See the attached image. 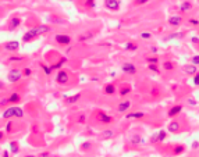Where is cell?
I'll use <instances>...</instances> for the list:
<instances>
[{"instance_id": "d6986e66", "label": "cell", "mask_w": 199, "mask_h": 157, "mask_svg": "<svg viewBox=\"0 0 199 157\" xmlns=\"http://www.w3.org/2000/svg\"><path fill=\"white\" fill-rule=\"evenodd\" d=\"M124 49L128 50V52H135L136 49H138V45H136L135 42H128V43H125Z\"/></svg>"}, {"instance_id": "3957f363", "label": "cell", "mask_w": 199, "mask_h": 157, "mask_svg": "<svg viewBox=\"0 0 199 157\" xmlns=\"http://www.w3.org/2000/svg\"><path fill=\"white\" fill-rule=\"evenodd\" d=\"M22 71L21 70H18V68H13V70H10L8 71V74H7V79H8V82H11V84H16V82H18L20 79L22 78Z\"/></svg>"}, {"instance_id": "c3c4849f", "label": "cell", "mask_w": 199, "mask_h": 157, "mask_svg": "<svg viewBox=\"0 0 199 157\" xmlns=\"http://www.w3.org/2000/svg\"><path fill=\"white\" fill-rule=\"evenodd\" d=\"M3 157H8V152H4L3 153Z\"/></svg>"}, {"instance_id": "60d3db41", "label": "cell", "mask_w": 199, "mask_h": 157, "mask_svg": "<svg viewBox=\"0 0 199 157\" xmlns=\"http://www.w3.org/2000/svg\"><path fill=\"white\" fill-rule=\"evenodd\" d=\"M38 157H55L53 154H50V153H40Z\"/></svg>"}, {"instance_id": "4dcf8cb0", "label": "cell", "mask_w": 199, "mask_h": 157, "mask_svg": "<svg viewBox=\"0 0 199 157\" xmlns=\"http://www.w3.org/2000/svg\"><path fill=\"white\" fill-rule=\"evenodd\" d=\"M85 6H87V7H89V8H93V7H95V0H87Z\"/></svg>"}, {"instance_id": "6da1fadb", "label": "cell", "mask_w": 199, "mask_h": 157, "mask_svg": "<svg viewBox=\"0 0 199 157\" xmlns=\"http://www.w3.org/2000/svg\"><path fill=\"white\" fill-rule=\"evenodd\" d=\"M50 29H52V28H50L49 25H38V27H33V28H31L29 31L25 32V35L22 36V42H24V43H28V42L33 40L35 38H38L40 35L48 33Z\"/></svg>"}, {"instance_id": "7dc6e473", "label": "cell", "mask_w": 199, "mask_h": 157, "mask_svg": "<svg viewBox=\"0 0 199 157\" xmlns=\"http://www.w3.org/2000/svg\"><path fill=\"white\" fill-rule=\"evenodd\" d=\"M3 138H4V134H3V132H1V131H0V141H1V139H3Z\"/></svg>"}, {"instance_id": "484cf974", "label": "cell", "mask_w": 199, "mask_h": 157, "mask_svg": "<svg viewBox=\"0 0 199 157\" xmlns=\"http://www.w3.org/2000/svg\"><path fill=\"white\" fill-rule=\"evenodd\" d=\"M163 68L166 71H171V70H174V64L171 63V61H164L163 63Z\"/></svg>"}, {"instance_id": "1f68e13d", "label": "cell", "mask_w": 199, "mask_h": 157, "mask_svg": "<svg viewBox=\"0 0 199 157\" xmlns=\"http://www.w3.org/2000/svg\"><path fill=\"white\" fill-rule=\"evenodd\" d=\"M102 135H103V138H112L113 135H114V132L113 131H104Z\"/></svg>"}, {"instance_id": "d6a6232c", "label": "cell", "mask_w": 199, "mask_h": 157, "mask_svg": "<svg viewBox=\"0 0 199 157\" xmlns=\"http://www.w3.org/2000/svg\"><path fill=\"white\" fill-rule=\"evenodd\" d=\"M43 71H45V74H46V75H50V74H52V67H48V65H43Z\"/></svg>"}, {"instance_id": "bcb514c9", "label": "cell", "mask_w": 199, "mask_h": 157, "mask_svg": "<svg viewBox=\"0 0 199 157\" xmlns=\"http://www.w3.org/2000/svg\"><path fill=\"white\" fill-rule=\"evenodd\" d=\"M188 102L191 103L192 106H195V104H196V102H195V100H194V99H189V100H188Z\"/></svg>"}, {"instance_id": "f1b7e54d", "label": "cell", "mask_w": 199, "mask_h": 157, "mask_svg": "<svg viewBox=\"0 0 199 157\" xmlns=\"http://www.w3.org/2000/svg\"><path fill=\"white\" fill-rule=\"evenodd\" d=\"M22 74H24V77H29V75L32 74V70L29 68V67H25L24 71H22Z\"/></svg>"}, {"instance_id": "277c9868", "label": "cell", "mask_w": 199, "mask_h": 157, "mask_svg": "<svg viewBox=\"0 0 199 157\" xmlns=\"http://www.w3.org/2000/svg\"><path fill=\"white\" fill-rule=\"evenodd\" d=\"M68 79H70V75H68V72L67 71H59L56 75V82L57 84H60V85H65L67 82H68Z\"/></svg>"}, {"instance_id": "ab89813d", "label": "cell", "mask_w": 199, "mask_h": 157, "mask_svg": "<svg viewBox=\"0 0 199 157\" xmlns=\"http://www.w3.org/2000/svg\"><path fill=\"white\" fill-rule=\"evenodd\" d=\"M183 35H184V33H181V32H180V33H173L168 39H173V38H183Z\"/></svg>"}, {"instance_id": "603a6c76", "label": "cell", "mask_w": 199, "mask_h": 157, "mask_svg": "<svg viewBox=\"0 0 199 157\" xmlns=\"http://www.w3.org/2000/svg\"><path fill=\"white\" fill-rule=\"evenodd\" d=\"M141 142H143V139H142V138H141V136H139V135H138V134H136V135H134V136L131 138V143H132L134 146H135V145H139Z\"/></svg>"}, {"instance_id": "ac0fdd59", "label": "cell", "mask_w": 199, "mask_h": 157, "mask_svg": "<svg viewBox=\"0 0 199 157\" xmlns=\"http://www.w3.org/2000/svg\"><path fill=\"white\" fill-rule=\"evenodd\" d=\"M20 100H21V97L18 93H11L7 97V103H18Z\"/></svg>"}, {"instance_id": "4316f807", "label": "cell", "mask_w": 199, "mask_h": 157, "mask_svg": "<svg viewBox=\"0 0 199 157\" xmlns=\"http://www.w3.org/2000/svg\"><path fill=\"white\" fill-rule=\"evenodd\" d=\"M129 92H131V86H124V88H121V90H120V94H121V96H125V94H128L129 93Z\"/></svg>"}, {"instance_id": "b9f144b4", "label": "cell", "mask_w": 199, "mask_h": 157, "mask_svg": "<svg viewBox=\"0 0 199 157\" xmlns=\"http://www.w3.org/2000/svg\"><path fill=\"white\" fill-rule=\"evenodd\" d=\"M88 147H91V143H88V142H85V143H82V149L87 150Z\"/></svg>"}, {"instance_id": "44dd1931", "label": "cell", "mask_w": 199, "mask_h": 157, "mask_svg": "<svg viewBox=\"0 0 199 157\" xmlns=\"http://www.w3.org/2000/svg\"><path fill=\"white\" fill-rule=\"evenodd\" d=\"M80 97H81V94H74V96H70V97H65V103H68V104H72V103H75V102H78L80 100Z\"/></svg>"}, {"instance_id": "f907efd6", "label": "cell", "mask_w": 199, "mask_h": 157, "mask_svg": "<svg viewBox=\"0 0 199 157\" xmlns=\"http://www.w3.org/2000/svg\"><path fill=\"white\" fill-rule=\"evenodd\" d=\"M1 86H3V85H1V82H0V88H1Z\"/></svg>"}, {"instance_id": "74e56055", "label": "cell", "mask_w": 199, "mask_h": 157, "mask_svg": "<svg viewBox=\"0 0 199 157\" xmlns=\"http://www.w3.org/2000/svg\"><path fill=\"white\" fill-rule=\"evenodd\" d=\"M194 84H195V85H199V72H196V74L194 75Z\"/></svg>"}, {"instance_id": "f35d334b", "label": "cell", "mask_w": 199, "mask_h": 157, "mask_svg": "<svg viewBox=\"0 0 199 157\" xmlns=\"http://www.w3.org/2000/svg\"><path fill=\"white\" fill-rule=\"evenodd\" d=\"M141 36H142V39H149L152 35L149 33V32H142V35H141Z\"/></svg>"}, {"instance_id": "4fadbf2b", "label": "cell", "mask_w": 199, "mask_h": 157, "mask_svg": "<svg viewBox=\"0 0 199 157\" xmlns=\"http://www.w3.org/2000/svg\"><path fill=\"white\" fill-rule=\"evenodd\" d=\"M21 25V18L20 17H13L11 20H10V25H8V28L11 29V31H14L16 28H18Z\"/></svg>"}, {"instance_id": "f6af8a7d", "label": "cell", "mask_w": 199, "mask_h": 157, "mask_svg": "<svg viewBox=\"0 0 199 157\" xmlns=\"http://www.w3.org/2000/svg\"><path fill=\"white\" fill-rule=\"evenodd\" d=\"M11 124H13V122H8V124H7V126H6V129H7V132H10V131H11Z\"/></svg>"}, {"instance_id": "e0dca14e", "label": "cell", "mask_w": 199, "mask_h": 157, "mask_svg": "<svg viewBox=\"0 0 199 157\" xmlns=\"http://www.w3.org/2000/svg\"><path fill=\"white\" fill-rule=\"evenodd\" d=\"M191 8H192V4L189 1H183L181 6H180V11H181V13H187V11H189Z\"/></svg>"}, {"instance_id": "e575fe53", "label": "cell", "mask_w": 199, "mask_h": 157, "mask_svg": "<svg viewBox=\"0 0 199 157\" xmlns=\"http://www.w3.org/2000/svg\"><path fill=\"white\" fill-rule=\"evenodd\" d=\"M10 61H13V63H18V61H22V57H17V56H14V57H10Z\"/></svg>"}, {"instance_id": "7bdbcfd3", "label": "cell", "mask_w": 199, "mask_h": 157, "mask_svg": "<svg viewBox=\"0 0 199 157\" xmlns=\"http://www.w3.org/2000/svg\"><path fill=\"white\" fill-rule=\"evenodd\" d=\"M192 147H194V149H198V147H199V142H194V143H192Z\"/></svg>"}, {"instance_id": "2e32d148", "label": "cell", "mask_w": 199, "mask_h": 157, "mask_svg": "<svg viewBox=\"0 0 199 157\" xmlns=\"http://www.w3.org/2000/svg\"><path fill=\"white\" fill-rule=\"evenodd\" d=\"M143 117H145V113H142V111H135V113H129V114H127L128 120H129V118L138 120V118H143Z\"/></svg>"}, {"instance_id": "5bb4252c", "label": "cell", "mask_w": 199, "mask_h": 157, "mask_svg": "<svg viewBox=\"0 0 199 157\" xmlns=\"http://www.w3.org/2000/svg\"><path fill=\"white\" fill-rule=\"evenodd\" d=\"M181 22H183V17L181 16H171L168 18V24L173 25V27H178Z\"/></svg>"}, {"instance_id": "d590c367", "label": "cell", "mask_w": 199, "mask_h": 157, "mask_svg": "<svg viewBox=\"0 0 199 157\" xmlns=\"http://www.w3.org/2000/svg\"><path fill=\"white\" fill-rule=\"evenodd\" d=\"M149 70H151V71H155V72H159L157 64H149Z\"/></svg>"}, {"instance_id": "7c38bea8", "label": "cell", "mask_w": 199, "mask_h": 157, "mask_svg": "<svg viewBox=\"0 0 199 157\" xmlns=\"http://www.w3.org/2000/svg\"><path fill=\"white\" fill-rule=\"evenodd\" d=\"M18 47H20V43L17 40H11V42H7L4 45V49L8 52H16V50H18Z\"/></svg>"}, {"instance_id": "5b68a950", "label": "cell", "mask_w": 199, "mask_h": 157, "mask_svg": "<svg viewBox=\"0 0 199 157\" xmlns=\"http://www.w3.org/2000/svg\"><path fill=\"white\" fill-rule=\"evenodd\" d=\"M55 40H56L59 45H61V46H67L71 42V36L70 35H64V33H59V35L55 36Z\"/></svg>"}, {"instance_id": "7402d4cb", "label": "cell", "mask_w": 199, "mask_h": 157, "mask_svg": "<svg viewBox=\"0 0 199 157\" xmlns=\"http://www.w3.org/2000/svg\"><path fill=\"white\" fill-rule=\"evenodd\" d=\"M10 152H11L13 154H17V153L20 152V147H18V143H17V142H11V143H10Z\"/></svg>"}, {"instance_id": "681fc988", "label": "cell", "mask_w": 199, "mask_h": 157, "mask_svg": "<svg viewBox=\"0 0 199 157\" xmlns=\"http://www.w3.org/2000/svg\"><path fill=\"white\" fill-rule=\"evenodd\" d=\"M25 157H35V156H32V154H28V156H25Z\"/></svg>"}, {"instance_id": "8d00e7d4", "label": "cell", "mask_w": 199, "mask_h": 157, "mask_svg": "<svg viewBox=\"0 0 199 157\" xmlns=\"http://www.w3.org/2000/svg\"><path fill=\"white\" fill-rule=\"evenodd\" d=\"M149 0H134V3H135L136 6H142V4H146Z\"/></svg>"}, {"instance_id": "7a4b0ae2", "label": "cell", "mask_w": 199, "mask_h": 157, "mask_svg": "<svg viewBox=\"0 0 199 157\" xmlns=\"http://www.w3.org/2000/svg\"><path fill=\"white\" fill-rule=\"evenodd\" d=\"M22 118L24 117V110L21 109V107H17V106H13V107H8L6 110L3 111V114H1V118H4V120H7V118Z\"/></svg>"}, {"instance_id": "ffe728a7", "label": "cell", "mask_w": 199, "mask_h": 157, "mask_svg": "<svg viewBox=\"0 0 199 157\" xmlns=\"http://www.w3.org/2000/svg\"><path fill=\"white\" fill-rule=\"evenodd\" d=\"M116 92V86L113 85V84H107L106 86H104V93L106 94H113Z\"/></svg>"}, {"instance_id": "8fae6325", "label": "cell", "mask_w": 199, "mask_h": 157, "mask_svg": "<svg viewBox=\"0 0 199 157\" xmlns=\"http://www.w3.org/2000/svg\"><path fill=\"white\" fill-rule=\"evenodd\" d=\"M181 110H183V106H181V104H175V106H173V107L168 110L167 116L168 117H175V116H178V114L181 113Z\"/></svg>"}, {"instance_id": "8992f818", "label": "cell", "mask_w": 199, "mask_h": 157, "mask_svg": "<svg viewBox=\"0 0 199 157\" xmlns=\"http://www.w3.org/2000/svg\"><path fill=\"white\" fill-rule=\"evenodd\" d=\"M97 120L100 121V124H112L113 120L114 118L112 116H109L107 113H104V111H97Z\"/></svg>"}, {"instance_id": "9a60e30c", "label": "cell", "mask_w": 199, "mask_h": 157, "mask_svg": "<svg viewBox=\"0 0 199 157\" xmlns=\"http://www.w3.org/2000/svg\"><path fill=\"white\" fill-rule=\"evenodd\" d=\"M167 131L168 132H171V134H175V132H178L180 131V122L178 121H171L167 126Z\"/></svg>"}, {"instance_id": "9c48e42d", "label": "cell", "mask_w": 199, "mask_h": 157, "mask_svg": "<svg viewBox=\"0 0 199 157\" xmlns=\"http://www.w3.org/2000/svg\"><path fill=\"white\" fill-rule=\"evenodd\" d=\"M183 70L185 74H188V75H195L196 72H198V68H196V65H194V64H185L183 67Z\"/></svg>"}, {"instance_id": "836d02e7", "label": "cell", "mask_w": 199, "mask_h": 157, "mask_svg": "<svg viewBox=\"0 0 199 157\" xmlns=\"http://www.w3.org/2000/svg\"><path fill=\"white\" fill-rule=\"evenodd\" d=\"M191 61L194 65H199V56H194L191 58Z\"/></svg>"}, {"instance_id": "f546056e", "label": "cell", "mask_w": 199, "mask_h": 157, "mask_svg": "<svg viewBox=\"0 0 199 157\" xmlns=\"http://www.w3.org/2000/svg\"><path fill=\"white\" fill-rule=\"evenodd\" d=\"M159 58L157 57H148V63L149 64H157Z\"/></svg>"}, {"instance_id": "cb8c5ba5", "label": "cell", "mask_w": 199, "mask_h": 157, "mask_svg": "<svg viewBox=\"0 0 199 157\" xmlns=\"http://www.w3.org/2000/svg\"><path fill=\"white\" fill-rule=\"evenodd\" d=\"M156 135H157V142L166 141V138H167V132L166 131H159Z\"/></svg>"}, {"instance_id": "30bf717a", "label": "cell", "mask_w": 199, "mask_h": 157, "mask_svg": "<svg viewBox=\"0 0 199 157\" xmlns=\"http://www.w3.org/2000/svg\"><path fill=\"white\" fill-rule=\"evenodd\" d=\"M123 71L125 72V74H136V67L134 65V64H131V63H125V64H123Z\"/></svg>"}, {"instance_id": "52a82bcc", "label": "cell", "mask_w": 199, "mask_h": 157, "mask_svg": "<svg viewBox=\"0 0 199 157\" xmlns=\"http://www.w3.org/2000/svg\"><path fill=\"white\" fill-rule=\"evenodd\" d=\"M104 7L110 11H119L120 0H104Z\"/></svg>"}, {"instance_id": "d4e9b609", "label": "cell", "mask_w": 199, "mask_h": 157, "mask_svg": "<svg viewBox=\"0 0 199 157\" xmlns=\"http://www.w3.org/2000/svg\"><path fill=\"white\" fill-rule=\"evenodd\" d=\"M184 150H185V146L184 145H175V147H174V154H181Z\"/></svg>"}, {"instance_id": "ba28073f", "label": "cell", "mask_w": 199, "mask_h": 157, "mask_svg": "<svg viewBox=\"0 0 199 157\" xmlns=\"http://www.w3.org/2000/svg\"><path fill=\"white\" fill-rule=\"evenodd\" d=\"M129 107H131V100H124V102H121L119 104L117 111H119L120 114H123V113H127Z\"/></svg>"}, {"instance_id": "ee69618b", "label": "cell", "mask_w": 199, "mask_h": 157, "mask_svg": "<svg viewBox=\"0 0 199 157\" xmlns=\"http://www.w3.org/2000/svg\"><path fill=\"white\" fill-rule=\"evenodd\" d=\"M189 22H191L192 25H198L199 21H198V20H189Z\"/></svg>"}, {"instance_id": "83f0119b", "label": "cell", "mask_w": 199, "mask_h": 157, "mask_svg": "<svg viewBox=\"0 0 199 157\" xmlns=\"http://www.w3.org/2000/svg\"><path fill=\"white\" fill-rule=\"evenodd\" d=\"M93 36L92 32H87V33H82V36H80V40H87V39H91Z\"/></svg>"}]
</instances>
